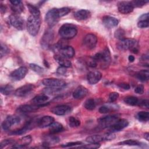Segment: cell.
Returning a JSON list of instances; mask_svg holds the SVG:
<instances>
[{
	"instance_id": "5bb4252c",
	"label": "cell",
	"mask_w": 149,
	"mask_h": 149,
	"mask_svg": "<svg viewBox=\"0 0 149 149\" xmlns=\"http://www.w3.org/2000/svg\"><path fill=\"white\" fill-rule=\"evenodd\" d=\"M53 38H54L53 32L51 30L47 31L41 39L40 43H41V47L45 49H47L50 47L51 42L53 40Z\"/></svg>"
},
{
	"instance_id": "d4e9b609",
	"label": "cell",
	"mask_w": 149,
	"mask_h": 149,
	"mask_svg": "<svg viewBox=\"0 0 149 149\" xmlns=\"http://www.w3.org/2000/svg\"><path fill=\"white\" fill-rule=\"evenodd\" d=\"M91 15V13L89 10L86 9H80L76 11L74 14V16L76 19L78 20H84L90 17Z\"/></svg>"
},
{
	"instance_id": "8d00e7d4",
	"label": "cell",
	"mask_w": 149,
	"mask_h": 149,
	"mask_svg": "<svg viewBox=\"0 0 149 149\" xmlns=\"http://www.w3.org/2000/svg\"><path fill=\"white\" fill-rule=\"evenodd\" d=\"M68 122L69 125L72 127H77L80 125V120L73 116H70L69 118Z\"/></svg>"
},
{
	"instance_id": "ac0fdd59",
	"label": "cell",
	"mask_w": 149,
	"mask_h": 149,
	"mask_svg": "<svg viewBox=\"0 0 149 149\" xmlns=\"http://www.w3.org/2000/svg\"><path fill=\"white\" fill-rule=\"evenodd\" d=\"M102 23L107 28L111 29L116 26L119 23V21L114 17L105 16L102 18Z\"/></svg>"
},
{
	"instance_id": "83f0119b",
	"label": "cell",
	"mask_w": 149,
	"mask_h": 149,
	"mask_svg": "<svg viewBox=\"0 0 149 149\" xmlns=\"http://www.w3.org/2000/svg\"><path fill=\"white\" fill-rule=\"evenodd\" d=\"M49 132L50 134H56L59 132H61L63 130V127L62 125L57 122H54L50 126H49Z\"/></svg>"
},
{
	"instance_id": "680465c9",
	"label": "cell",
	"mask_w": 149,
	"mask_h": 149,
	"mask_svg": "<svg viewBox=\"0 0 149 149\" xmlns=\"http://www.w3.org/2000/svg\"><path fill=\"white\" fill-rule=\"evenodd\" d=\"M144 139H145L146 140L148 141V140H149V133H148V132L145 133L144 134Z\"/></svg>"
},
{
	"instance_id": "7c38bea8",
	"label": "cell",
	"mask_w": 149,
	"mask_h": 149,
	"mask_svg": "<svg viewBox=\"0 0 149 149\" xmlns=\"http://www.w3.org/2000/svg\"><path fill=\"white\" fill-rule=\"evenodd\" d=\"M97 42V37L91 33L87 34L83 39V44L88 49H92L95 48Z\"/></svg>"
},
{
	"instance_id": "f546056e",
	"label": "cell",
	"mask_w": 149,
	"mask_h": 149,
	"mask_svg": "<svg viewBox=\"0 0 149 149\" xmlns=\"http://www.w3.org/2000/svg\"><path fill=\"white\" fill-rule=\"evenodd\" d=\"M102 58L101 62L106 65H108L111 61V54L108 48L106 47L102 52Z\"/></svg>"
},
{
	"instance_id": "d6a6232c",
	"label": "cell",
	"mask_w": 149,
	"mask_h": 149,
	"mask_svg": "<svg viewBox=\"0 0 149 149\" xmlns=\"http://www.w3.org/2000/svg\"><path fill=\"white\" fill-rule=\"evenodd\" d=\"M136 118L140 122H147L149 119V113L148 112L140 111L137 113Z\"/></svg>"
},
{
	"instance_id": "816d5d0a",
	"label": "cell",
	"mask_w": 149,
	"mask_h": 149,
	"mask_svg": "<svg viewBox=\"0 0 149 149\" xmlns=\"http://www.w3.org/2000/svg\"><path fill=\"white\" fill-rule=\"evenodd\" d=\"M66 68H65V67L60 66L57 69L56 73H57L58 74H60V75H64V74L66 73V72H67Z\"/></svg>"
},
{
	"instance_id": "e575fe53",
	"label": "cell",
	"mask_w": 149,
	"mask_h": 149,
	"mask_svg": "<svg viewBox=\"0 0 149 149\" xmlns=\"http://www.w3.org/2000/svg\"><path fill=\"white\" fill-rule=\"evenodd\" d=\"M119 145H123V146H141V143L139 142L137 140H125L123 141H121L120 143H118Z\"/></svg>"
},
{
	"instance_id": "f35d334b",
	"label": "cell",
	"mask_w": 149,
	"mask_h": 149,
	"mask_svg": "<svg viewBox=\"0 0 149 149\" xmlns=\"http://www.w3.org/2000/svg\"><path fill=\"white\" fill-rule=\"evenodd\" d=\"M29 66L31 69L38 74H41L44 72V69L40 66L35 63H30Z\"/></svg>"
},
{
	"instance_id": "f5cc1de1",
	"label": "cell",
	"mask_w": 149,
	"mask_h": 149,
	"mask_svg": "<svg viewBox=\"0 0 149 149\" xmlns=\"http://www.w3.org/2000/svg\"><path fill=\"white\" fill-rule=\"evenodd\" d=\"M118 87L120 88H122L124 90H128L130 89V85L128 84V83H120L118 84Z\"/></svg>"
},
{
	"instance_id": "e0dca14e",
	"label": "cell",
	"mask_w": 149,
	"mask_h": 149,
	"mask_svg": "<svg viewBox=\"0 0 149 149\" xmlns=\"http://www.w3.org/2000/svg\"><path fill=\"white\" fill-rule=\"evenodd\" d=\"M54 122V118L52 116L47 115L44 116L37 119V126L40 128H44L49 126Z\"/></svg>"
},
{
	"instance_id": "6f0895ef",
	"label": "cell",
	"mask_w": 149,
	"mask_h": 149,
	"mask_svg": "<svg viewBox=\"0 0 149 149\" xmlns=\"http://www.w3.org/2000/svg\"><path fill=\"white\" fill-rule=\"evenodd\" d=\"M1 12L2 13L6 12V7L5 6H3L2 4L1 5Z\"/></svg>"
},
{
	"instance_id": "1f68e13d",
	"label": "cell",
	"mask_w": 149,
	"mask_h": 149,
	"mask_svg": "<svg viewBox=\"0 0 149 149\" xmlns=\"http://www.w3.org/2000/svg\"><path fill=\"white\" fill-rule=\"evenodd\" d=\"M124 102L125 104L131 105V106H134L137 105L139 103V99L134 96H128L124 98Z\"/></svg>"
},
{
	"instance_id": "4fadbf2b",
	"label": "cell",
	"mask_w": 149,
	"mask_h": 149,
	"mask_svg": "<svg viewBox=\"0 0 149 149\" xmlns=\"http://www.w3.org/2000/svg\"><path fill=\"white\" fill-rule=\"evenodd\" d=\"M28 72L27 69L26 67L22 66L15 70H13L10 74V77L16 81H19L23 79L26 75Z\"/></svg>"
},
{
	"instance_id": "cb8c5ba5",
	"label": "cell",
	"mask_w": 149,
	"mask_h": 149,
	"mask_svg": "<svg viewBox=\"0 0 149 149\" xmlns=\"http://www.w3.org/2000/svg\"><path fill=\"white\" fill-rule=\"evenodd\" d=\"M40 107H41L38 105L25 104V105H22L19 107L17 108V111L21 113H29V112H31L36 111Z\"/></svg>"
},
{
	"instance_id": "6da1fadb",
	"label": "cell",
	"mask_w": 149,
	"mask_h": 149,
	"mask_svg": "<svg viewBox=\"0 0 149 149\" xmlns=\"http://www.w3.org/2000/svg\"><path fill=\"white\" fill-rule=\"evenodd\" d=\"M77 33L76 27L70 23L63 24L59 30L60 36L65 40L71 39L76 36Z\"/></svg>"
},
{
	"instance_id": "7402d4cb",
	"label": "cell",
	"mask_w": 149,
	"mask_h": 149,
	"mask_svg": "<svg viewBox=\"0 0 149 149\" xmlns=\"http://www.w3.org/2000/svg\"><path fill=\"white\" fill-rule=\"evenodd\" d=\"M49 98L48 96L44 94H40L38 95L35 96L32 100L31 102L33 103V104L38 105L40 106L41 107L47 105V104H45L48 100Z\"/></svg>"
},
{
	"instance_id": "277c9868",
	"label": "cell",
	"mask_w": 149,
	"mask_h": 149,
	"mask_svg": "<svg viewBox=\"0 0 149 149\" xmlns=\"http://www.w3.org/2000/svg\"><path fill=\"white\" fill-rule=\"evenodd\" d=\"M119 119V115L115 114L101 117L99 118L97 121L100 127H101L102 128H107L111 126H112Z\"/></svg>"
},
{
	"instance_id": "f6af8a7d",
	"label": "cell",
	"mask_w": 149,
	"mask_h": 149,
	"mask_svg": "<svg viewBox=\"0 0 149 149\" xmlns=\"http://www.w3.org/2000/svg\"><path fill=\"white\" fill-rule=\"evenodd\" d=\"M119 97V94L117 92H112L109 95V101L111 102H115Z\"/></svg>"
},
{
	"instance_id": "ffe728a7",
	"label": "cell",
	"mask_w": 149,
	"mask_h": 149,
	"mask_svg": "<svg viewBox=\"0 0 149 149\" xmlns=\"http://www.w3.org/2000/svg\"><path fill=\"white\" fill-rule=\"evenodd\" d=\"M87 89L83 86H79L73 91V97L74 99L79 100L85 97L87 95Z\"/></svg>"
},
{
	"instance_id": "4316f807",
	"label": "cell",
	"mask_w": 149,
	"mask_h": 149,
	"mask_svg": "<svg viewBox=\"0 0 149 149\" xmlns=\"http://www.w3.org/2000/svg\"><path fill=\"white\" fill-rule=\"evenodd\" d=\"M86 141L89 143H99L101 141H105V134H94L88 136Z\"/></svg>"
},
{
	"instance_id": "30bf717a",
	"label": "cell",
	"mask_w": 149,
	"mask_h": 149,
	"mask_svg": "<svg viewBox=\"0 0 149 149\" xmlns=\"http://www.w3.org/2000/svg\"><path fill=\"white\" fill-rule=\"evenodd\" d=\"M129 125V122L126 119H119L112 126L109 127L110 132H119L126 127Z\"/></svg>"
},
{
	"instance_id": "5b68a950",
	"label": "cell",
	"mask_w": 149,
	"mask_h": 149,
	"mask_svg": "<svg viewBox=\"0 0 149 149\" xmlns=\"http://www.w3.org/2000/svg\"><path fill=\"white\" fill-rule=\"evenodd\" d=\"M42 83L48 87L56 89H61L66 85V82L64 80L55 78L45 79L42 80Z\"/></svg>"
},
{
	"instance_id": "60d3db41",
	"label": "cell",
	"mask_w": 149,
	"mask_h": 149,
	"mask_svg": "<svg viewBox=\"0 0 149 149\" xmlns=\"http://www.w3.org/2000/svg\"><path fill=\"white\" fill-rule=\"evenodd\" d=\"M9 52V49L6 45L3 42L1 43V58H2L3 56L6 55Z\"/></svg>"
},
{
	"instance_id": "74e56055",
	"label": "cell",
	"mask_w": 149,
	"mask_h": 149,
	"mask_svg": "<svg viewBox=\"0 0 149 149\" xmlns=\"http://www.w3.org/2000/svg\"><path fill=\"white\" fill-rule=\"evenodd\" d=\"M115 37L119 40L125 38V31L122 29H119L115 31Z\"/></svg>"
},
{
	"instance_id": "d6986e66",
	"label": "cell",
	"mask_w": 149,
	"mask_h": 149,
	"mask_svg": "<svg viewBox=\"0 0 149 149\" xmlns=\"http://www.w3.org/2000/svg\"><path fill=\"white\" fill-rule=\"evenodd\" d=\"M58 51L61 55L68 59L73 58L75 54L74 48L72 47L69 45L61 47Z\"/></svg>"
},
{
	"instance_id": "44dd1931",
	"label": "cell",
	"mask_w": 149,
	"mask_h": 149,
	"mask_svg": "<svg viewBox=\"0 0 149 149\" xmlns=\"http://www.w3.org/2000/svg\"><path fill=\"white\" fill-rule=\"evenodd\" d=\"M32 141V138L30 136H26L19 139L18 141H16L14 144L13 148H23L25 146L29 145Z\"/></svg>"
},
{
	"instance_id": "db71d44e",
	"label": "cell",
	"mask_w": 149,
	"mask_h": 149,
	"mask_svg": "<svg viewBox=\"0 0 149 149\" xmlns=\"http://www.w3.org/2000/svg\"><path fill=\"white\" fill-rule=\"evenodd\" d=\"M148 20V13H144L139 17V20Z\"/></svg>"
},
{
	"instance_id": "f1b7e54d",
	"label": "cell",
	"mask_w": 149,
	"mask_h": 149,
	"mask_svg": "<svg viewBox=\"0 0 149 149\" xmlns=\"http://www.w3.org/2000/svg\"><path fill=\"white\" fill-rule=\"evenodd\" d=\"M136 77L142 82L146 81L149 78V72L148 70H142L137 72L135 74Z\"/></svg>"
},
{
	"instance_id": "7bdbcfd3",
	"label": "cell",
	"mask_w": 149,
	"mask_h": 149,
	"mask_svg": "<svg viewBox=\"0 0 149 149\" xmlns=\"http://www.w3.org/2000/svg\"><path fill=\"white\" fill-rule=\"evenodd\" d=\"M100 147V144L99 143H90L89 144H86L83 146H79L78 148H87V149H95L98 148Z\"/></svg>"
},
{
	"instance_id": "681fc988",
	"label": "cell",
	"mask_w": 149,
	"mask_h": 149,
	"mask_svg": "<svg viewBox=\"0 0 149 149\" xmlns=\"http://www.w3.org/2000/svg\"><path fill=\"white\" fill-rule=\"evenodd\" d=\"M134 92L139 94H142L144 93V86L141 84L138 85L134 89Z\"/></svg>"
},
{
	"instance_id": "9c48e42d",
	"label": "cell",
	"mask_w": 149,
	"mask_h": 149,
	"mask_svg": "<svg viewBox=\"0 0 149 149\" xmlns=\"http://www.w3.org/2000/svg\"><path fill=\"white\" fill-rule=\"evenodd\" d=\"M34 86L33 84H27L17 88L15 91L14 94L18 97H25L30 94V93H31L34 90Z\"/></svg>"
},
{
	"instance_id": "7dc6e473",
	"label": "cell",
	"mask_w": 149,
	"mask_h": 149,
	"mask_svg": "<svg viewBox=\"0 0 149 149\" xmlns=\"http://www.w3.org/2000/svg\"><path fill=\"white\" fill-rule=\"evenodd\" d=\"M111 108L107 105L101 106L99 108V112L101 113H107L111 112Z\"/></svg>"
},
{
	"instance_id": "484cf974",
	"label": "cell",
	"mask_w": 149,
	"mask_h": 149,
	"mask_svg": "<svg viewBox=\"0 0 149 149\" xmlns=\"http://www.w3.org/2000/svg\"><path fill=\"white\" fill-rule=\"evenodd\" d=\"M44 141L42 144L45 146V147H48V146L57 143L59 141V138L56 136H54V134H51L50 135L45 136Z\"/></svg>"
},
{
	"instance_id": "f907efd6",
	"label": "cell",
	"mask_w": 149,
	"mask_h": 149,
	"mask_svg": "<svg viewBox=\"0 0 149 149\" xmlns=\"http://www.w3.org/2000/svg\"><path fill=\"white\" fill-rule=\"evenodd\" d=\"M148 100H143L141 101H139V103L137 105L141 106L143 107H145L146 108H148L149 105H148Z\"/></svg>"
},
{
	"instance_id": "52a82bcc",
	"label": "cell",
	"mask_w": 149,
	"mask_h": 149,
	"mask_svg": "<svg viewBox=\"0 0 149 149\" xmlns=\"http://www.w3.org/2000/svg\"><path fill=\"white\" fill-rule=\"evenodd\" d=\"M10 24L19 30H22L24 29V21L23 18L18 14L13 13L10 15L9 17Z\"/></svg>"
},
{
	"instance_id": "bcb514c9",
	"label": "cell",
	"mask_w": 149,
	"mask_h": 149,
	"mask_svg": "<svg viewBox=\"0 0 149 149\" xmlns=\"http://www.w3.org/2000/svg\"><path fill=\"white\" fill-rule=\"evenodd\" d=\"M149 26V22L148 20H139L137 23V26L139 28L143 29V28H147Z\"/></svg>"
},
{
	"instance_id": "836d02e7",
	"label": "cell",
	"mask_w": 149,
	"mask_h": 149,
	"mask_svg": "<svg viewBox=\"0 0 149 149\" xmlns=\"http://www.w3.org/2000/svg\"><path fill=\"white\" fill-rule=\"evenodd\" d=\"M0 91L2 94L8 95L10 94L13 92V87L10 84H6L5 86H3L1 87Z\"/></svg>"
},
{
	"instance_id": "603a6c76",
	"label": "cell",
	"mask_w": 149,
	"mask_h": 149,
	"mask_svg": "<svg viewBox=\"0 0 149 149\" xmlns=\"http://www.w3.org/2000/svg\"><path fill=\"white\" fill-rule=\"evenodd\" d=\"M55 60L60 65V66L70 68L72 66L71 62L68 59V58L63 56L61 54H57L54 56Z\"/></svg>"
},
{
	"instance_id": "11a10c76",
	"label": "cell",
	"mask_w": 149,
	"mask_h": 149,
	"mask_svg": "<svg viewBox=\"0 0 149 149\" xmlns=\"http://www.w3.org/2000/svg\"><path fill=\"white\" fill-rule=\"evenodd\" d=\"M9 2L12 5H17L22 3V2L20 0H10Z\"/></svg>"
},
{
	"instance_id": "ee69618b",
	"label": "cell",
	"mask_w": 149,
	"mask_h": 149,
	"mask_svg": "<svg viewBox=\"0 0 149 149\" xmlns=\"http://www.w3.org/2000/svg\"><path fill=\"white\" fill-rule=\"evenodd\" d=\"M148 2V1H141V0L131 1V3H132V5L134 8V7H141Z\"/></svg>"
},
{
	"instance_id": "2e32d148",
	"label": "cell",
	"mask_w": 149,
	"mask_h": 149,
	"mask_svg": "<svg viewBox=\"0 0 149 149\" xmlns=\"http://www.w3.org/2000/svg\"><path fill=\"white\" fill-rule=\"evenodd\" d=\"M102 74L97 70L90 72L87 74V81L90 84H95L97 83L101 79Z\"/></svg>"
},
{
	"instance_id": "c3c4849f",
	"label": "cell",
	"mask_w": 149,
	"mask_h": 149,
	"mask_svg": "<svg viewBox=\"0 0 149 149\" xmlns=\"http://www.w3.org/2000/svg\"><path fill=\"white\" fill-rule=\"evenodd\" d=\"M82 143L81 141H75V142H69L65 144H62L61 146L62 147H74L76 146L81 145Z\"/></svg>"
},
{
	"instance_id": "9a60e30c",
	"label": "cell",
	"mask_w": 149,
	"mask_h": 149,
	"mask_svg": "<svg viewBox=\"0 0 149 149\" xmlns=\"http://www.w3.org/2000/svg\"><path fill=\"white\" fill-rule=\"evenodd\" d=\"M71 111V107L67 105H59L53 107L51 110L52 113L59 116L66 115L70 112Z\"/></svg>"
},
{
	"instance_id": "ab89813d",
	"label": "cell",
	"mask_w": 149,
	"mask_h": 149,
	"mask_svg": "<svg viewBox=\"0 0 149 149\" xmlns=\"http://www.w3.org/2000/svg\"><path fill=\"white\" fill-rule=\"evenodd\" d=\"M10 8H11L12 10L16 14H19L24 10V6H23V5L22 3L20 5H11Z\"/></svg>"
},
{
	"instance_id": "3957f363",
	"label": "cell",
	"mask_w": 149,
	"mask_h": 149,
	"mask_svg": "<svg viewBox=\"0 0 149 149\" xmlns=\"http://www.w3.org/2000/svg\"><path fill=\"white\" fill-rule=\"evenodd\" d=\"M60 17L61 16L59 12V8H52L46 13L45 19L47 24L52 27L58 23Z\"/></svg>"
},
{
	"instance_id": "d590c367",
	"label": "cell",
	"mask_w": 149,
	"mask_h": 149,
	"mask_svg": "<svg viewBox=\"0 0 149 149\" xmlns=\"http://www.w3.org/2000/svg\"><path fill=\"white\" fill-rule=\"evenodd\" d=\"M84 107L87 110H90V111L93 110L95 108V102L94 100L92 98L88 99L85 101Z\"/></svg>"
},
{
	"instance_id": "ba28073f",
	"label": "cell",
	"mask_w": 149,
	"mask_h": 149,
	"mask_svg": "<svg viewBox=\"0 0 149 149\" xmlns=\"http://www.w3.org/2000/svg\"><path fill=\"white\" fill-rule=\"evenodd\" d=\"M20 122V118L19 116L16 115H9L8 116L6 119L3 120L2 123V129L7 131L13 126L19 123Z\"/></svg>"
},
{
	"instance_id": "7a4b0ae2",
	"label": "cell",
	"mask_w": 149,
	"mask_h": 149,
	"mask_svg": "<svg viewBox=\"0 0 149 149\" xmlns=\"http://www.w3.org/2000/svg\"><path fill=\"white\" fill-rule=\"evenodd\" d=\"M41 26V20L40 17L30 16L27 20V30L28 33L33 36H36L40 30Z\"/></svg>"
},
{
	"instance_id": "8fae6325",
	"label": "cell",
	"mask_w": 149,
	"mask_h": 149,
	"mask_svg": "<svg viewBox=\"0 0 149 149\" xmlns=\"http://www.w3.org/2000/svg\"><path fill=\"white\" fill-rule=\"evenodd\" d=\"M117 6L118 11L123 14L130 13L134 9L131 1H119Z\"/></svg>"
},
{
	"instance_id": "b9f144b4",
	"label": "cell",
	"mask_w": 149,
	"mask_h": 149,
	"mask_svg": "<svg viewBox=\"0 0 149 149\" xmlns=\"http://www.w3.org/2000/svg\"><path fill=\"white\" fill-rule=\"evenodd\" d=\"M15 143H16V141L13 139H5L1 142L0 148L2 149L3 147H5L9 144H14Z\"/></svg>"
},
{
	"instance_id": "8992f818",
	"label": "cell",
	"mask_w": 149,
	"mask_h": 149,
	"mask_svg": "<svg viewBox=\"0 0 149 149\" xmlns=\"http://www.w3.org/2000/svg\"><path fill=\"white\" fill-rule=\"evenodd\" d=\"M137 43L136 40L133 38H125L123 40H120V41L117 44V48L122 51L131 50L133 48L137 47Z\"/></svg>"
},
{
	"instance_id": "9f6ffc18",
	"label": "cell",
	"mask_w": 149,
	"mask_h": 149,
	"mask_svg": "<svg viewBox=\"0 0 149 149\" xmlns=\"http://www.w3.org/2000/svg\"><path fill=\"white\" fill-rule=\"evenodd\" d=\"M128 59L130 62H133L134 61V57L133 55H129L128 57Z\"/></svg>"
},
{
	"instance_id": "4dcf8cb0",
	"label": "cell",
	"mask_w": 149,
	"mask_h": 149,
	"mask_svg": "<svg viewBox=\"0 0 149 149\" xmlns=\"http://www.w3.org/2000/svg\"><path fill=\"white\" fill-rule=\"evenodd\" d=\"M27 6L28 7L29 12H30L32 16L37 17H40V11L36 6L30 3H27Z\"/></svg>"
}]
</instances>
